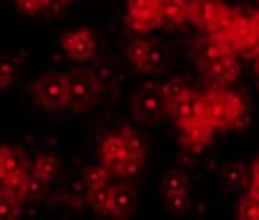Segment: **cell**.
I'll return each instance as SVG.
<instances>
[{"mask_svg":"<svg viewBox=\"0 0 259 220\" xmlns=\"http://www.w3.org/2000/svg\"><path fill=\"white\" fill-rule=\"evenodd\" d=\"M244 114V100L234 91L209 89L198 94L195 117L209 122L215 130H231V125Z\"/></svg>","mask_w":259,"mask_h":220,"instance_id":"1","label":"cell"},{"mask_svg":"<svg viewBox=\"0 0 259 220\" xmlns=\"http://www.w3.org/2000/svg\"><path fill=\"white\" fill-rule=\"evenodd\" d=\"M67 77V91H69V106L73 111L92 106L99 102L103 84L100 80L88 69H73L66 72Z\"/></svg>","mask_w":259,"mask_h":220,"instance_id":"2","label":"cell"},{"mask_svg":"<svg viewBox=\"0 0 259 220\" xmlns=\"http://www.w3.org/2000/svg\"><path fill=\"white\" fill-rule=\"evenodd\" d=\"M28 93L31 94L36 103L47 109H60L69 106L66 73H44V75H41L39 78H36L28 84Z\"/></svg>","mask_w":259,"mask_h":220,"instance_id":"3","label":"cell"},{"mask_svg":"<svg viewBox=\"0 0 259 220\" xmlns=\"http://www.w3.org/2000/svg\"><path fill=\"white\" fill-rule=\"evenodd\" d=\"M167 100L161 94L159 86L144 84L132 99V111L141 122H156L167 117Z\"/></svg>","mask_w":259,"mask_h":220,"instance_id":"4","label":"cell"},{"mask_svg":"<svg viewBox=\"0 0 259 220\" xmlns=\"http://www.w3.org/2000/svg\"><path fill=\"white\" fill-rule=\"evenodd\" d=\"M61 47L67 53V57L77 61H88L96 53L94 33L88 27H81L75 31L63 34Z\"/></svg>","mask_w":259,"mask_h":220,"instance_id":"5","label":"cell"},{"mask_svg":"<svg viewBox=\"0 0 259 220\" xmlns=\"http://www.w3.org/2000/svg\"><path fill=\"white\" fill-rule=\"evenodd\" d=\"M224 0H189V19L200 30L208 31L225 11Z\"/></svg>","mask_w":259,"mask_h":220,"instance_id":"6","label":"cell"},{"mask_svg":"<svg viewBox=\"0 0 259 220\" xmlns=\"http://www.w3.org/2000/svg\"><path fill=\"white\" fill-rule=\"evenodd\" d=\"M180 130H181V138H180L181 144L186 149H189L192 153H200L209 144L215 128L206 120L194 119L180 126Z\"/></svg>","mask_w":259,"mask_h":220,"instance_id":"7","label":"cell"},{"mask_svg":"<svg viewBox=\"0 0 259 220\" xmlns=\"http://www.w3.org/2000/svg\"><path fill=\"white\" fill-rule=\"evenodd\" d=\"M197 64L220 60L225 57H236V52L231 49L230 42L224 36H208L197 42L195 46Z\"/></svg>","mask_w":259,"mask_h":220,"instance_id":"8","label":"cell"},{"mask_svg":"<svg viewBox=\"0 0 259 220\" xmlns=\"http://www.w3.org/2000/svg\"><path fill=\"white\" fill-rule=\"evenodd\" d=\"M27 172V159L21 149L11 145H0V183Z\"/></svg>","mask_w":259,"mask_h":220,"instance_id":"9","label":"cell"},{"mask_svg":"<svg viewBox=\"0 0 259 220\" xmlns=\"http://www.w3.org/2000/svg\"><path fill=\"white\" fill-rule=\"evenodd\" d=\"M126 14L145 21L153 28L162 22V0H128Z\"/></svg>","mask_w":259,"mask_h":220,"instance_id":"10","label":"cell"},{"mask_svg":"<svg viewBox=\"0 0 259 220\" xmlns=\"http://www.w3.org/2000/svg\"><path fill=\"white\" fill-rule=\"evenodd\" d=\"M136 209V191L130 185L113 186V201H111V217L128 218Z\"/></svg>","mask_w":259,"mask_h":220,"instance_id":"11","label":"cell"},{"mask_svg":"<svg viewBox=\"0 0 259 220\" xmlns=\"http://www.w3.org/2000/svg\"><path fill=\"white\" fill-rule=\"evenodd\" d=\"M225 38L228 39L231 49L236 53L237 52L242 53L248 46L259 41V38L256 36V31H254V25H253L251 17H245V16L240 17L237 25L234 27V30L228 36H225Z\"/></svg>","mask_w":259,"mask_h":220,"instance_id":"12","label":"cell"},{"mask_svg":"<svg viewBox=\"0 0 259 220\" xmlns=\"http://www.w3.org/2000/svg\"><path fill=\"white\" fill-rule=\"evenodd\" d=\"M197 99H198V93H195V91H191L188 96H184V97L169 103V106H167L169 117H172L175 120L178 128L183 126L184 123H188V122L197 119L195 117Z\"/></svg>","mask_w":259,"mask_h":220,"instance_id":"13","label":"cell"},{"mask_svg":"<svg viewBox=\"0 0 259 220\" xmlns=\"http://www.w3.org/2000/svg\"><path fill=\"white\" fill-rule=\"evenodd\" d=\"M99 152H100L102 162L130 158V155H128V152H126L125 139H123V136H122L120 131L106 136V138L102 141V144H100Z\"/></svg>","mask_w":259,"mask_h":220,"instance_id":"14","label":"cell"},{"mask_svg":"<svg viewBox=\"0 0 259 220\" xmlns=\"http://www.w3.org/2000/svg\"><path fill=\"white\" fill-rule=\"evenodd\" d=\"M222 183L228 191H237L247 185V172L242 162L233 161L224 167L222 170Z\"/></svg>","mask_w":259,"mask_h":220,"instance_id":"15","label":"cell"},{"mask_svg":"<svg viewBox=\"0 0 259 220\" xmlns=\"http://www.w3.org/2000/svg\"><path fill=\"white\" fill-rule=\"evenodd\" d=\"M58 170H60V159L57 158V155L46 152L36 156L34 166H33V173L36 177H39L41 180L49 183L50 180H53L58 175Z\"/></svg>","mask_w":259,"mask_h":220,"instance_id":"16","label":"cell"},{"mask_svg":"<svg viewBox=\"0 0 259 220\" xmlns=\"http://www.w3.org/2000/svg\"><path fill=\"white\" fill-rule=\"evenodd\" d=\"M162 17L172 25H181L189 19V0H162Z\"/></svg>","mask_w":259,"mask_h":220,"instance_id":"17","label":"cell"},{"mask_svg":"<svg viewBox=\"0 0 259 220\" xmlns=\"http://www.w3.org/2000/svg\"><path fill=\"white\" fill-rule=\"evenodd\" d=\"M88 201L100 215L111 217V201H113V188L100 186L96 189H88Z\"/></svg>","mask_w":259,"mask_h":220,"instance_id":"18","label":"cell"},{"mask_svg":"<svg viewBox=\"0 0 259 220\" xmlns=\"http://www.w3.org/2000/svg\"><path fill=\"white\" fill-rule=\"evenodd\" d=\"M242 17V14H240V11L237 8H225V11L220 14L219 19L214 22V25L206 31L209 36H228L234 27L237 25L239 19Z\"/></svg>","mask_w":259,"mask_h":220,"instance_id":"19","label":"cell"},{"mask_svg":"<svg viewBox=\"0 0 259 220\" xmlns=\"http://www.w3.org/2000/svg\"><path fill=\"white\" fill-rule=\"evenodd\" d=\"M120 133L125 139L126 152H128L130 158L135 161H139V162H144L145 155H147V144H145V139L142 138V135H139L138 131L132 130V128H128V126L122 128Z\"/></svg>","mask_w":259,"mask_h":220,"instance_id":"20","label":"cell"},{"mask_svg":"<svg viewBox=\"0 0 259 220\" xmlns=\"http://www.w3.org/2000/svg\"><path fill=\"white\" fill-rule=\"evenodd\" d=\"M165 66H167V50L162 46H150V52L139 70L145 73H153L161 72Z\"/></svg>","mask_w":259,"mask_h":220,"instance_id":"21","label":"cell"},{"mask_svg":"<svg viewBox=\"0 0 259 220\" xmlns=\"http://www.w3.org/2000/svg\"><path fill=\"white\" fill-rule=\"evenodd\" d=\"M22 201L11 192L0 188V220H13L21 215Z\"/></svg>","mask_w":259,"mask_h":220,"instance_id":"22","label":"cell"},{"mask_svg":"<svg viewBox=\"0 0 259 220\" xmlns=\"http://www.w3.org/2000/svg\"><path fill=\"white\" fill-rule=\"evenodd\" d=\"M46 186L47 183L44 180H41L39 177H36L33 172L25 175V180L22 183L21 188V200H39L42 198L44 192H46Z\"/></svg>","mask_w":259,"mask_h":220,"instance_id":"23","label":"cell"},{"mask_svg":"<svg viewBox=\"0 0 259 220\" xmlns=\"http://www.w3.org/2000/svg\"><path fill=\"white\" fill-rule=\"evenodd\" d=\"M188 177L183 170H169L161 181V189L164 194H177L188 191Z\"/></svg>","mask_w":259,"mask_h":220,"instance_id":"24","label":"cell"},{"mask_svg":"<svg viewBox=\"0 0 259 220\" xmlns=\"http://www.w3.org/2000/svg\"><path fill=\"white\" fill-rule=\"evenodd\" d=\"M231 58H236V57H225V58L208 61V63H198L197 66L205 77H208L220 84H224V75H225L227 66L231 61Z\"/></svg>","mask_w":259,"mask_h":220,"instance_id":"25","label":"cell"},{"mask_svg":"<svg viewBox=\"0 0 259 220\" xmlns=\"http://www.w3.org/2000/svg\"><path fill=\"white\" fill-rule=\"evenodd\" d=\"M159 89H161L162 97L167 100V103H172L191 93V89L188 87L186 81H184L181 77H172L167 83L161 84Z\"/></svg>","mask_w":259,"mask_h":220,"instance_id":"26","label":"cell"},{"mask_svg":"<svg viewBox=\"0 0 259 220\" xmlns=\"http://www.w3.org/2000/svg\"><path fill=\"white\" fill-rule=\"evenodd\" d=\"M164 205L174 215H184L191 208V198L188 191L177 194H164Z\"/></svg>","mask_w":259,"mask_h":220,"instance_id":"27","label":"cell"},{"mask_svg":"<svg viewBox=\"0 0 259 220\" xmlns=\"http://www.w3.org/2000/svg\"><path fill=\"white\" fill-rule=\"evenodd\" d=\"M109 172L105 166H89L83 172V181L88 189H96L105 186L108 181Z\"/></svg>","mask_w":259,"mask_h":220,"instance_id":"28","label":"cell"},{"mask_svg":"<svg viewBox=\"0 0 259 220\" xmlns=\"http://www.w3.org/2000/svg\"><path fill=\"white\" fill-rule=\"evenodd\" d=\"M150 46L152 44L149 41H144V39H136L128 46L126 55H128V58L135 63V66L138 69L144 64L147 55H149V52H150Z\"/></svg>","mask_w":259,"mask_h":220,"instance_id":"29","label":"cell"},{"mask_svg":"<svg viewBox=\"0 0 259 220\" xmlns=\"http://www.w3.org/2000/svg\"><path fill=\"white\" fill-rule=\"evenodd\" d=\"M237 217L240 220H259V200L250 197L248 194L240 198Z\"/></svg>","mask_w":259,"mask_h":220,"instance_id":"30","label":"cell"},{"mask_svg":"<svg viewBox=\"0 0 259 220\" xmlns=\"http://www.w3.org/2000/svg\"><path fill=\"white\" fill-rule=\"evenodd\" d=\"M16 8L22 16H36L38 11L42 8L39 0H14Z\"/></svg>","mask_w":259,"mask_h":220,"instance_id":"31","label":"cell"},{"mask_svg":"<svg viewBox=\"0 0 259 220\" xmlns=\"http://www.w3.org/2000/svg\"><path fill=\"white\" fill-rule=\"evenodd\" d=\"M125 21H126V27L132 31H135V33H145V31H149V30L153 28L150 24H147L145 21L138 19V17H133V16H128V14H126Z\"/></svg>","mask_w":259,"mask_h":220,"instance_id":"32","label":"cell"},{"mask_svg":"<svg viewBox=\"0 0 259 220\" xmlns=\"http://www.w3.org/2000/svg\"><path fill=\"white\" fill-rule=\"evenodd\" d=\"M239 75H240V64L236 61V58H231V61L227 66L225 75H224V84L234 83L239 78Z\"/></svg>","mask_w":259,"mask_h":220,"instance_id":"33","label":"cell"},{"mask_svg":"<svg viewBox=\"0 0 259 220\" xmlns=\"http://www.w3.org/2000/svg\"><path fill=\"white\" fill-rule=\"evenodd\" d=\"M13 69L8 63L0 61V91L7 89L13 81Z\"/></svg>","mask_w":259,"mask_h":220,"instance_id":"34","label":"cell"},{"mask_svg":"<svg viewBox=\"0 0 259 220\" xmlns=\"http://www.w3.org/2000/svg\"><path fill=\"white\" fill-rule=\"evenodd\" d=\"M192 155L194 153L189 149H186L183 152H178V159H180V162L183 164V166H192V164H194V156Z\"/></svg>","mask_w":259,"mask_h":220,"instance_id":"35","label":"cell"},{"mask_svg":"<svg viewBox=\"0 0 259 220\" xmlns=\"http://www.w3.org/2000/svg\"><path fill=\"white\" fill-rule=\"evenodd\" d=\"M248 195L259 200V180H253L251 186H250V191H248Z\"/></svg>","mask_w":259,"mask_h":220,"instance_id":"36","label":"cell"},{"mask_svg":"<svg viewBox=\"0 0 259 220\" xmlns=\"http://www.w3.org/2000/svg\"><path fill=\"white\" fill-rule=\"evenodd\" d=\"M251 177H253V180H259V158L254 159L253 166H251Z\"/></svg>","mask_w":259,"mask_h":220,"instance_id":"37","label":"cell"},{"mask_svg":"<svg viewBox=\"0 0 259 220\" xmlns=\"http://www.w3.org/2000/svg\"><path fill=\"white\" fill-rule=\"evenodd\" d=\"M251 21H253V25H254V31H256V36L259 38V11L254 13L251 16Z\"/></svg>","mask_w":259,"mask_h":220,"instance_id":"38","label":"cell"},{"mask_svg":"<svg viewBox=\"0 0 259 220\" xmlns=\"http://www.w3.org/2000/svg\"><path fill=\"white\" fill-rule=\"evenodd\" d=\"M39 2L42 4V8H44V7H46V5L49 4V0H39Z\"/></svg>","mask_w":259,"mask_h":220,"instance_id":"39","label":"cell"},{"mask_svg":"<svg viewBox=\"0 0 259 220\" xmlns=\"http://www.w3.org/2000/svg\"><path fill=\"white\" fill-rule=\"evenodd\" d=\"M63 2H64V4H66V2H69V0H63Z\"/></svg>","mask_w":259,"mask_h":220,"instance_id":"40","label":"cell"}]
</instances>
